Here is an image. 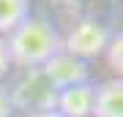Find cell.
I'll list each match as a JSON object with an SVG mask.
<instances>
[{"instance_id":"1","label":"cell","mask_w":123,"mask_h":117,"mask_svg":"<svg viewBox=\"0 0 123 117\" xmlns=\"http://www.w3.org/2000/svg\"><path fill=\"white\" fill-rule=\"evenodd\" d=\"M6 49H8L11 68L27 71V68H41L49 57L63 52V35L57 27L44 17H27L19 22L14 30L6 35Z\"/></svg>"},{"instance_id":"2","label":"cell","mask_w":123,"mask_h":117,"mask_svg":"<svg viewBox=\"0 0 123 117\" xmlns=\"http://www.w3.org/2000/svg\"><path fill=\"white\" fill-rule=\"evenodd\" d=\"M8 90V101L17 109L33 114V112H49L55 109V101H57V93L52 90V84L44 79L41 68H27V71H19V76L6 87Z\"/></svg>"},{"instance_id":"3","label":"cell","mask_w":123,"mask_h":117,"mask_svg":"<svg viewBox=\"0 0 123 117\" xmlns=\"http://www.w3.org/2000/svg\"><path fill=\"white\" fill-rule=\"evenodd\" d=\"M110 41H112V30L104 22H98L93 17H82L63 35V52H68L71 57H79V60L88 63L93 57L104 55V49H107Z\"/></svg>"},{"instance_id":"4","label":"cell","mask_w":123,"mask_h":117,"mask_svg":"<svg viewBox=\"0 0 123 117\" xmlns=\"http://www.w3.org/2000/svg\"><path fill=\"white\" fill-rule=\"evenodd\" d=\"M41 74H44V79L52 84L55 93L66 90V87H74V84L90 82L88 63L79 60V57H71L68 52H57L55 57H49V60L41 65Z\"/></svg>"},{"instance_id":"5","label":"cell","mask_w":123,"mask_h":117,"mask_svg":"<svg viewBox=\"0 0 123 117\" xmlns=\"http://www.w3.org/2000/svg\"><path fill=\"white\" fill-rule=\"evenodd\" d=\"M93 93H96V84H93V82L66 87V90H60V93H57L55 112H60L63 117H90Z\"/></svg>"},{"instance_id":"6","label":"cell","mask_w":123,"mask_h":117,"mask_svg":"<svg viewBox=\"0 0 123 117\" xmlns=\"http://www.w3.org/2000/svg\"><path fill=\"white\" fill-rule=\"evenodd\" d=\"M90 117H123V82H120V76L96 84Z\"/></svg>"},{"instance_id":"7","label":"cell","mask_w":123,"mask_h":117,"mask_svg":"<svg viewBox=\"0 0 123 117\" xmlns=\"http://www.w3.org/2000/svg\"><path fill=\"white\" fill-rule=\"evenodd\" d=\"M30 17V0H0V38Z\"/></svg>"},{"instance_id":"8","label":"cell","mask_w":123,"mask_h":117,"mask_svg":"<svg viewBox=\"0 0 123 117\" xmlns=\"http://www.w3.org/2000/svg\"><path fill=\"white\" fill-rule=\"evenodd\" d=\"M101 57H107L110 71L120 76V71H123V35H120V30L112 33V41L107 44V49H104V55H101Z\"/></svg>"},{"instance_id":"9","label":"cell","mask_w":123,"mask_h":117,"mask_svg":"<svg viewBox=\"0 0 123 117\" xmlns=\"http://www.w3.org/2000/svg\"><path fill=\"white\" fill-rule=\"evenodd\" d=\"M0 117H14V106H11V101H8L6 84H0Z\"/></svg>"},{"instance_id":"10","label":"cell","mask_w":123,"mask_h":117,"mask_svg":"<svg viewBox=\"0 0 123 117\" xmlns=\"http://www.w3.org/2000/svg\"><path fill=\"white\" fill-rule=\"evenodd\" d=\"M11 71V60H8V49H6V41L0 38V79Z\"/></svg>"},{"instance_id":"11","label":"cell","mask_w":123,"mask_h":117,"mask_svg":"<svg viewBox=\"0 0 123 117\" xmlns=\"http://www.w3.org/2000/svg\"><path fill=\"white\" fill-rule=\"evenodd\" d=\"M27 117H63V114L55 112V109H49V112H33V114H27Z\"/></svg>"}]
</instances>
